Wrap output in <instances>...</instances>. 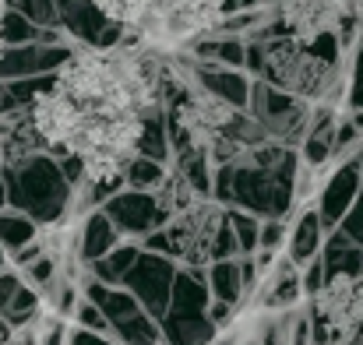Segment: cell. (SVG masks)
<instances>
[{"mask_svg":"<svg viewBox=\"0 0 363 345\" xmlns=\"http://www.w3.org/2000/svg\"><path fill=\"white\" fill-rule=\"evenodd\" d=\"M25 116L46 152H60L78 162V180L89 187L121 183L138 166L148 134V120L85 113L53 85L35 92Z\"/></svg>","mask_w":363,"mask_h":345,"instance_id":"1","label":"cell"},{"mask_svg":"<svg viewBox=\"0 0 363 345\" xmlns=\"http://www.w3.org/2000/svg\"><path fill=\"white\" fill-rule=\"evenodd\" d=\"M50 85L78 103L85 113L141 116L148 123L166 110L169 92L162 57H152L134 43L78 46L53 71Z\"/></svg>","mask_w":363,"mask_h":345,"instance_id":"2","label":"cell"},{"mask_svg":"<svg viewBox=\"0 0 363 345\" xmlns=\"http://www.w3.org/2000/svg\"><path fill=\"white\" fill-rule=\"evenodd\" d=\"M353 53L357 50L339 46V57H325L314 46L279 35L264 50V74L272 78V85H279L286 96H293L300 106L335 110L350 92Z\"/></svg>","mask_w":363,"mask_h":345,"instance_id":"3","label":"cell"},{"mask_svg":"<svg viewBox=\"0 0 363 345\" xmlns=\"http://www.w3.org/2000/svg\"><path fill=\"white\" fill-rule=\"evenodd\" d=\"M226 25V0H152L145 18L127 32V43L152 57H184Z\"/></svg>","mask_w":363,"mask_h":345,"instance_id":"4","label":"cell"},{"mask_svg":"<svg viewBox=\"0 0 363 345\" xmlns=\"http://www.w3.org/2000/svg\"><path fill=\"white\" fill-rule=\"evenodd\" d=\"M363 332V275L339 271L311 300L314 345H350Z\"/></svg>","mask_w":363,"mask_h":345,"instance_id":"5","label":"cell"},{"mask_svg":"<svg viewBox=\"0 0 363 345\" xmlns=\"http://www.w3.org/2000/svg\"><path fill=\"white\" fill-rule=\"evenodd\" d=\"M275 28L279 35L303 46L339 39L342 50H357L360 39L350 21L346 0H275Z\"/></svg>","mask_w":363,"mask_h":345,"instance_id":"6","label":"cell"},{"mask_svg":"<svg viewBox=\"0 0 363 345\" xmlns=\"http://www.w3.org/2000/svg\"><path fill=\"white\" fill-rule=\"evenodd\" d=\"M237 123V110L208 92V89H191L180 96V103L173 106V127H169V137L177 134V145L194 152V155H212L216 145L230 134V127Z\"/></svg>","mask_w":363,"mask_h":345,"instance_id":"7","label":"cell"},{"mask_svg":"<svg viewBox=\"0 0 363 345\" xmlns=\"http://www.w3.org/2000/svg\"><path fill=\"white\" fill-rule=\"evenodd\" d=\"M223 230H226V212H223L216 201L201 198L194 208H187L184 215L169 219L166 239H169L173 254H177L184 264L201 268V264H208V261L216 257Z\"/></svg>","mask_w":363,"mask_h":345,"instance_id":"8","label":"cell"},{"mask_svg":"<svg viewBox=\"0 0 363 345\" xmlns=\"http://www.w3.org/2000/svg\"><path fill=\"white\" fill-rule=\"evenodd\" d=\"M82 208L67 205V212L46 226H39V232L32 236V247L25 250V257L32 261H46L60 278H71L74 271V257H78V243H82Z\"/></svg>","mask_w":363,"mask_h":345,"instance_id":"9","label":"cell"},{"mask_svg":"<svg viewBox=\"0 0 363 345\" xmlns=\"http://www.w3.org/2000/svg\"><path fill=\"white\" fill-rule=\"evenodd\" d=\"M205 194L198 191V183L184 173V169H166L155 183V208L166 215V219H177L184 215L187 208H194Z\"/></svg>","mask_w":363,"mask_h":345,"instance_id":"10","label":"cell"},{"mask_svg":"<svg viewBox=\"0 0 363 345\" xmlns=\"http://www.w3.org/2000/svg\"><path fill=\"white\" fill-rule=\"evenodd\" d=\"M106 21H113V25H121L123 32H130L141 18H145V11L152 7V0H89Z\"/></svg>","mask_w":363,"mask_h":345,"instance_id":"11","label":"cell"},{"mask_svg":"<svg viewBox=\"0 0 363 345\" xmlns=\"http://www.w3.org/2000/svg\"><path fill=\"white\" fill-rule=\"evenodd\" d=\"M346 11H350V21H353V28L363 43V0H346Z\"/></svg>","mask_w":363,"mask_h":345,"instance_id":"12","label":"cell"},{"mask_svg":"<svg viewBox=\"0 0 363 345\" xmlns=\"http://www.w3.org/2000/svg\"><path fill=\"white\" fill-rule=\"evenodd\" d=\"M0 345H14V328L4 314H0Z\"/></svg>","mask_w":363,"mask_h":345,"instance_id":"13","label":"cell"},{"mask_svg":"<svg viewBox=\"0 0 363 345\" xmlns=\"http://www.w3.org/2000/svg\"><path fill=\"white\" fill-rule=\"evenodd\" d=\"M4 7H7V0H0V57H4V46H7L4 43Z\"/></svg>","mask_w":363,"mask_h":345,"instance_id":"14","label":"cell"},{"mask_svg":"<svg viewBox=\"0 0 363 345\" xmlns=\"http://www.w3.org/2000/svg\"><path fill=\"white\" fill-rule=\"evenodd\" d=\"M350 345H363V332H360V335H357V339H353V342H350Z\"/></svg>","mask_w":363,"mask_h":345,"instance_id":"15","label":"cell"},{"mask_svg":"<svg viewBox=\"0 0 363 345\" xmlns=\"http://www.w3.org/2000/svg\"><path fill=\"white\" fill-rule=\"evenodd\" d=\"M0 201H4V194H0Z\"/></svg>","mask_w":363,"mask_h":345,"instance_id":"16","label":"cell"}]
</instances>
